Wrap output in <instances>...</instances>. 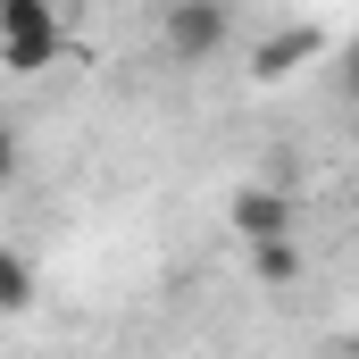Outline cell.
Listing matches in <instances>:
<instances>
[{
    "label": "cell",
    "mask_w": 359,
    "mask_h": 359,
    "mask_svg": "<svg viewBox=\"0 0 359 359\" xmlns=\"http://www.w3.org/2000/svg\"><path fill=\"white\" fill-rule=\"evenodd\" d=\"M59 50H67V17H59V0H0V67H8L17 84L42 76Z\"/></svg>",
    "instance_id": "obj_1"
},
{
    "label": "cell",
    "mask_w": 359,
    "mask_h": 359,
    "mask_svg": "<svg viewBox=\"0 0 359 359\" xmlns=\"http://www.w3.org/2000/svg\"><path fill=\"white\" fill-rule=\"evenodd\" d=\"M159 34H168L176 59H217L226 34H234V8H226V0H176V8L159 17Z\"/></svg>",
    "instance_id": "obj_2"
},
{
    "label": "cell",
    "mask_w": 359,
    "mask_h": 359,
    "mask_svg": "<svg viewBox=\"0 0 359 359\" xmlns=\"http://www.w3.org/2000/svg\"><path fill=\"white\" fill-rule=\"evenodd\" d=\"M318 59H326V34H318V25H276L268 42L251 50V76H259V84H284V76H301V67H318Z\"/></svg>",
    "instance_id": "obj_3"
},
{
    "label": "cell",
    "mask_w": 359,
    "mask_h": 359,
    "mask_svg": "<svg viewBox=\"0 0 359 359\" xmlns=\"http://www.w3.org/2000/svg\"><path fill=\"white\" fill-rule=\"evenodd\" d=\"M226 226L243 234V251H251V243H276V234H292V201H284L276 184H243V192L226 201Z\"/></svg>",
    "instance_id": "obj_4"
},
{
    "label": "cell",
    "mask_w": 359,
    "mask_h": 359,
    "mask_svg": "<svg viewBox=\"0 0 359 359\" xmlns=\"http://www.w3.org/2000/svg\"><path fill=\"white\" fill-rule=\"evenodd\" d=\"M251 276H259V284H292V276H301V251H292V234H276V243H251Z\"/></svg>",
    "instance_id": "obj_5"
},
{
    "label": "cell",
    "mask_w": 359,
    "mask_h": 359,
    "mask_svg": "<svg viewBox=\"0 0 359 359\" xmlns=\"http://www.w3.org/2000/svg\"><path fill=\"white\" fill-rule=\"evenodd\" d=\"M34 309V268L17 251H0V318H25Z\"/></svg>",
    "instance_id": "obj_6"
},
{
    "label": "cell",
    "mask_w": 359,
    "mask_h": 359,
    "mask_svg": "<svg viewBox=\"0 0 359 359\" xmlns=\"http://www.w3.org/2000/svg\"><path fill=\"white\" fill-rule=\"evenodd\" d=\"M334 92H351V100H359V42H343V59H334Z\"/></svg>",
    "instance_id": "obj_7"
}]
</instances>
